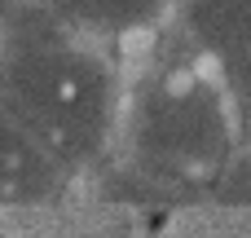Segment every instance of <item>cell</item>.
Listing matches in <instances>:
<instances>
[{
    "label": "cell",
    "instance_id": "obj_1",
    "mask_svg": "<svg viewBox=\"0 0 251 238\" xmlns=\"http://www.w3.org/2000/svg\"><path fill=\"white\" fill-rule=\"evenodd\" d=\"M0 115L66 172L93 163L119 124V75L93 40L71 35L44 0L0 26Z\"/></svg>",
    "mask_w": 251,
    "mask_h": 238
},
{
    "label": "cell",
    "instance_id": "obj_4",
    "mask_svg": "<svg viewBox=\"0 0 251 238\" xmlns=\"http://www.w3.org/2000/svg\"><path fill=\"white\" fill-rule=\"evenodd\" d=\"M49 13L79 40H128L150 31L172 0H44Z\"/></svg>",
    "mask_w": 251,
    "mask_h": 238
},
{
    "label": "cell",
    "instance_id": "obj_5",
    "mask_svg": "<svg viewBox=\"0 0 251 238\" xmlns=\"http://www.w3.org/2000/svg\"><path fill=\"white\" fill-rule=\"evenodd\" d=\"M18 9H22V0H0V26H4V22H9Z\"/></svg>",
    "mask_w": 251,
    "mask_h": 238
},
{
    "label": "cell",
    "instance_id": "obj_2",
    "mask_svg": "<svg viewBox=\"0 0 251 238\" xmlns=\"http://www.w3.org/2000/svg\"><path fill=\"white\" fill-rule=\"evenodd\" d=\"M128 163L159 190H199L238 155V124L225 93L199 71L146 79L124 119Z\"/></svg>",
    "mask_w": 251,
    "mask_h": 238
},
{
    "label": "cell",
    "instance_id": "obj_3",
    "mask_svg": "<svg viewBox=\"0 0 251 238\" xmlns=\"http://www.w3.org/2000/svg\"><path fill=\"white\" fill-rule=\"evenodd\" d=\"M66 185V168L0 115V203H40Z\"/></svg>",
    "mask_w": 251,
    "mask_h": 238
}]
</instances>
